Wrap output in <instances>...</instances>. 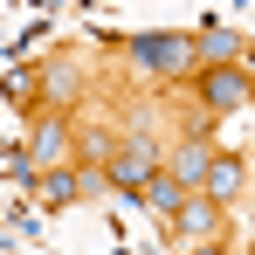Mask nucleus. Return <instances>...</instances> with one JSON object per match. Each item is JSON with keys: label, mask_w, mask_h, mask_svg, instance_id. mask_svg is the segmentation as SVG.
Returning a JSON list of instances; mask_svg holds the SVG:
<instances>
[{"label": "nucleus", "mask_w": 255, "mask_h": 255, "mask_svg": "<svg viewBox=\"0 0 255 255\" xmlns=\"http://www.w3.org/2000/svg\"><path fill=\"white\" fill-rule=\"evenodd\" d=\"M125 69L152 76V83H193L200 76V55H193V35L186 28H152V35H125L118 42Z\"/></svg>", "instance_id": "obj_1"}, {"label": "nucleus", "mask_w": 255, "mask_h": 255, "mask_svg": "<svg viewBox=\"0 0 255 255\" xmlns=\"http://www.w3.org/2000/svg\"><path fill=\"white\" fill-rule=\"evenodd\" d=\"M21 166H35V172L76 166V131H69L62 111H42V118H35V138H28V159H21Z\"/></svg>", "instance_id": "obj_4"}, {"label": "nucleus", "mask_w": 255, "mask_h": 255, "mask_svg": "<svg viewBox=\"0 0 255 255\" xmlns=\"http://www.w3.org/2000/svg\"><path fill=\"white\" fill-rule=\"evenodd\" d=\"M214 152H221V145H214L207 131H179V138L166 145V172L179 179V186H186V193H200V186H207V166H214Z\"/></svg>", "instance_id": "obj_6"}, {"label": "nucleus", "mask_w": 255, "mask_h": 255, "mask_svg": "<svg viewBox=\"0 0 255 255\" xmlns=\"http://www.w3.org/2000/svg\"><path fill=\"white\" fill-rule=\"evenodd\" d=\"M159 166H166V145H159V138H145V131H125V145H118V159H111V172H104V179H111L118 193H131V200H138V186H145Z\"/></svg>", "instance_id": "obj_3"}, {"label": "nucleus", "mask_w": 255, "mask_h": 255, "mask_svg": "<svg viewBox=\"0 0 255 255\" xmlns=\"http://www.w3.org/2000/svg\"><path fill=\"white\" fill-rule=\"evenodd\" d=\"M166 235L179 242V249H200V242H221L228 235V207H214L207 193H186V207L166 221Z\"/></svg>", "instance_id": "obj_5"}, {"label": "nucleus", "mask_w": 255, "mask_h": 255, "mask_svg": "<svg viewBox=\"0 0 255 255\" xmlns=\"http://www.w3.org/2000/svg\"><path fill=\"white\" fill-rule=\"evenodd\" d=\"M48 111H62V104H69V97H76V83H83V69H76V62H69V55H55V62H48Z\"/></svg>", "instance_id": "obj_12"}, {"label": "nucleus", "mask_w": 255, "mask_h": 255, "mask_svg": "<svg viewBox=\"0 0 255 255\" xmlns=\"http://www.w3.org/2000/svg\"><path fill=\"white\" fill-rule=\"evenodd\" d=\"M138 207H145V214H159V228H166L172 214L186 207V186H179V179H172V172L159 166L152 179H145V186H138Z\"/></svg>", "instance_id": "obj_10"}, {"label": "nucleus", "mask_w": 255, "mask_h": 255, "mask_svg": "<svg viewBox=\"0 0 255 255\" xmlns=\"http://www.w3.org/2000/svg\"><path fill=\"white\" fill-rule=\"evenodd\" d=\"M200 193H207L214 207H235V200L249 193V159H242V152H214V166H207V186H200Z\"/></svg>", "instance_id": "obj_7"}, {"label": "nucleus", "mask_w": 255, "mask_h": 255, "mask_svg": "<svg viewBox=\"0 0 255 255\" xmlns=\"http://www.w3.org/2000/svg\"><path fill=\"white\" fill-rule=\"evenodd\" d=\"M186 90H193V111L207 125H221V118H235V111L255 104V69L249 62H221V69H200Z\"/></svg>", "instance_id": "obj_2"}, {"label": "nucleus", "mask_w": 255, "mask_h": 255, "mask_svg": "<svg viewBox=\"0 0 255 255\" xmlns=\"http://www.w3.org/2000/svg\"><path fill=\"white\" fill-rule=\"evenodd\" d=\"M118 145H125V131H76V166L90 172V179H104L111 172V159H118Z\"/></svg>", "instance_id": "obj_9"}, {"label": "nucleus", "mask_w": 255, "mask_h": 255, "mask_svg": "<svg viewBox=\"0 0 255 255\" xmlns=\"http://www.w3.org/2000/svg\"><path fill=\"white\" fill-rule=\"evenodd\" d=\"M193 55H200V69L242 62V35H235V28H200V35H193Z\"/></svg>", "instance_id": "obj_11"}, {"label": "nucleus", "mask_w": 255, "mask_h": 255, "mask_svg": "<svg viewBox=\"0 0 255 255\" xmlns=\"http://www.w3.org/2000/svg\"><path fill=\"white\" fill-rule=\"evenodd\" d=\"M90 193V172L83 166H55V172H35V200L42 207H76Z\"/></svg>", "instance_id": "obj_8"}, {"label": "nucleus", "mask_w": 255, "mask_h": 255, "mask_svg": "<svg viewBox=\"0 0 255 255\" xmlns=\"http://www.w3.org/2000/svg\"><path fill=\"white\" fill-rule=\"evenodd\" d=\"M179 255H228V242H200V249H179Z\"/></svg>", "instance_id": "obj_13"}]
</instances>
